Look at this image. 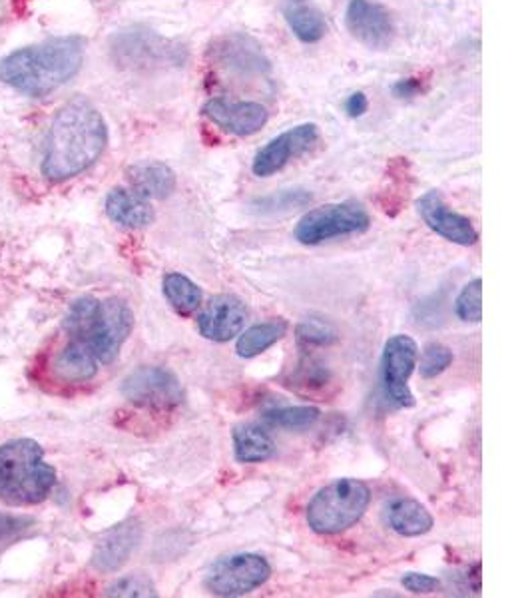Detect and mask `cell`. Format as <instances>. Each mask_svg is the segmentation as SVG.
Here are the masks:
<instances>
[{"instance_id": "1", "label": "cell", "mask_w": 532, "mask_h": 598, "mask_svg": "<svg viewBox=\"0 0 532 598\" xmlns=\"http://www.w3.org/2000/svg\"><path fill=\"white\" fill-rule=\"evenodd\" d=\"M106 144L108 128L98 108L86 98H74L52 120L42 174L52 182L80 176L98 162Z\"/></svg>"}, {"instance_id": "17", "label": "cell", "mask_w": 532, "mask_h": 598, "mask_svg": "<svg viewBox=\"0 0 532 598\" xmlns=\"http://www.w3.org/2000/svg\"><path fill=\"white\" fill-rule=\"evenodd\" d=\"M106 214L108 218L128 230H140L154 222L156 214L148 200L138 196L132 190L114 188L106 198Z\"/></svg>"}, {"instance_id": "22", "label": "cell", "mask_w": 532, "mask_h": 598, "mask_svg": "<svg viewBox=\"0 0 532 598\" xmlns=\"http://www.w3.org/2000/svg\"><path fill=\"white\" fill-rule=\"evenodd\" d=\"M234 453L240 463H264L275 453V443L264 427L244 423L234 429Z\"/></svg>"}, {"instance_id": "20", "label": "cell", "mask_w": 532, "mask_h": 598, "mask_svg": "<svg viewBox=\"0 0 532 598\" xmlns=\"http://www.w3.org/2000/svg\"><path fill=\"white\" fill-rule=\"evenodd\" d=\"M281 12L291 32L305 44L319 42L327 32V22L311 0H283Z\"/></svg>"}, {"instance_id": "8", "label": "cell", "mask_w": 532, "mask_h": 598, "mask_svg": "<svg viewBox=\"0 0 532 598\" xmlns=\"http://www.w3.org/2000/svg\"><path fill=\"white\" fill-rule=\"evenodd\" d=\"M419 349L413 337L393 335L387 339L381 355V381L383 393L389 403L399 409L415 405L409 379L417 367Z\"/></svg>"}, {"instance_id": "34", "label": "cell", "mask_w": 532, "mask_h": 598, "mask_svg": "<svg viewBox=\"0 0 532 598\" xmlns=\"http://www.w3.org/2000/svg\"><path fill=\"white\" fill-rule=\"evenodd\" d=\"M367 108H369V100H367V96H365L363 92H355V94H351V96L347 98V102H345V112H347L351 118H359V116H363V114L367 112Z\"/></svg>"}, {"instance_id": "21", "label": "cell", "mask_w": 532, "mask_h": 598, "mask_svg": "<svg viewBox=\"0 0 532 598\" xmlns=\"http://www.w3.org/2000/svg\"><path fill=\"white\" fill-rule=\"evenodd\" d=\"M100 363L96 357L80 345L68 343L56 353L52 369L56 377L64 383H84L98 373Z\"/></svg>"}, {"instance_id": "13", "label": "cell", "mask_w": 532, "mask_h": 598, "mask_svg": "<svg viewBox=\"0 0 532 598\" xmlns=\"http://www.w3.org/2000/svg\"><path fill=\"white\" fill-rule=\"evenodd\" d=\"M419 214L423 222L441 238L457 244V246H473L479 240V234L475 226L471 224L469 218L453 212L443 196L437 190L427 192L419 202H417Z\"/></svg>"}, {"instance_id": "27", "label": "cell", "mask_w": 532, "mask_h": 598, "mask_svg": "<svg viewBox=\"0 0 532 598\" xmlns=\"http://www.w3.org/2000/svg\"><path fill=\"white\" fill-rule=\"evenodd\" d=\"M297 341L305 349L309 347H327L337 341V331L331 323L323 319H305L297 327Z\"/></svg>"}, {"instance_id": "19", "label": "cell", "mask_w": 532, "mask_h": 598, "mask_svg": "<svg viewBox=\"0 0 532 598\" xmlns=\"http://www.w3.org/2000/svg\"><path fill=\"white\" fill-rule=\"evenodd\" d=\"M387 525L401 537H421L427 535L435 521L433 515L415 499L397 497L385 509Z\"/></svg>"}, {"instance_id": "28", "label": "cell", "mask_w": 532, "mask_h": 598, "mask_svg": "<svg viewBox=\"0 0 532 598\" xmlns=\"http://www.w3.org/2000/svg\"><path fill=\"white\" fill-rule=\"evenodd\" d=\"M453 363V351L443 345V343H429L425 347V351L421 353V377L423 379H433L437 375H441L443 371L449 369V365Z\"/></svg>"}, {"instance_id": "2", "label": "cell", "mask_w": 532, "mask_h": 598, "mask_svg": "<svg viewBox=\"0 0 532 598\" xmlns=\"http://www.w3.org/2000/svg\"><path fill=\"white\" fill-rule=\"evenodd\" d=\"M84 60L80 36L52 38L0 60V80L26 96H46L78 74Z\"/></svg>"}, {"instance_id": "7", "label": "cell", "mask_w": 532, "mask_h": 598, "mask_svg": "<svg viewBox=\"0 0 532 598\" xmlns=\"http://www.w3.org/2000/svg\"><path fill=\"white\" fill-rule=\"evenodd\" d=\"M271 567L262 555L238 553L216 561L206 577V587L216 597H244L264 587Z\"/></svg>"}, {"instance_id": "23", "label": "cell", "mask_w": 532, "mask_h": 598, "mask_svg": "<svg viewBox=\"0 0 532 598\" xmlns=\"http://www.w3.org/2000/svg\"><path fill=\"white\" fill-rule=\"evenodd\" d=\"M287 333V323L283 319H271L258 325H252L246 329L236 345V351L240 357H256L264 353L273 343H277Z\"/></svg>"}, {"instance_id": "14", "label": "cell", "mask_w": 532, "mask_h": 598, "mask_svg": "<svg viewBox=\"0 0 532 598\" xmlns=\"http://www.w3.org/2000/svg\"><path fill=\"white\" fill-rule=\"evenodd\" d=\"M248 321V307L236 296H216L206 303L198 317L200 333L216 343H226L240 335Z\"/></svg>"}, {"instance_id": "25", "label": "cell", "mask_w": 532, "mask_h": 598, "mask_svg": "<svg viewBox=\"0 0 532 598\" xmlns=\"http://www.w3.org/2000/svg\"><path fill=\"white\" fill-rule=\"evenodd\" d=\"M267 423L283 429H305L317 423L319 409L309 405H289V407H273L264 413Z\"/></svg>"}, {"instance_id": "32", "label": "cell", "mask_w": 532, "mask_h": 598, "mask_svg": "<svg viewBox=\"0 0 532 598\" xmlns=\"http://www.w3.org/2000/svg\"><path fill=\"white\" fill-rule=\"evenodd\" d=\"M403 587L413 593V595H429V593H435L439 589V579L435 577H429V575H423V573H407L403 577Z\"/></svg>"}, {"instance_id": "30", "label": "cell", "mask_w": 532, "mask_h": 598, "mask_svg": "<svg viewBox=\"0 0 532 598\" xmlns=\"http://www.w3.org/2000/svg\"><path fill=\"white\" fill-rule=\"evenodd\" d=\"M106 595L108 597H158L154 583L144 575H130L116 581Z\"/></svg>"}, {"instance_id": "29", "label": "cell", "mask_w": 532, "mask_h": 598, "mask_svg": "<svg viewBox=\"0 0 532 598\" xmlns=\"http://www.w3.org/2000/svg\"><path fill=\"white\" fill-rule=\"evenodd\" d=\"M311 194L305 190H281L277 194H271L267 198L258 200L256 208H260L262 214H275V212H289L291 208H299L309 204Z\"/></svg>"}, {"instance_id": "33", "label": "cell", "mask_w": 532, "mask_h": 598, "mask_svg": "<svg viewBox=\"0 0 532 598\" xmlns=\"http://www.w3.org/2000/svg\"><path fill=\"white\" fill-rule=\"evenodd\" d=\"M423 90V84L419 78H403L393 86V94L397 98H415Z\"/></svg>"}, {"instance_id": "24", "label": "cell", "mask_w": 532, "mask_h": 598, "mask_svg": "<svg viewBox=\"0 0 532 598\" xmlns=\"http://www.w3.org/2000/svg\"><path fill=\"white\" fill-rule=\"evenodd\" d=\"M164 296L176 313L188 317L202 305V290L182 274H168L162 282Z\"/></svg>"}, {"instance_id": "15", "label": "cell", "mask_w": 532, "mask_h": 598, "mask_svg": "<svg viewBox=\"0 0 532 598\" xmlns=\"http://www.w3.org/2000/svg\"><path fill=\"white\" fill-rule=\"evenodd\" d=\"M204 116L224 132L240 138L258 134L269 118L266 106L258 102H230L224 98L208 100L204 106Z\"/></svg>"}, {"instance_id": "31", "label": "cell", "mask_w": 532, "mask_h": 598, "mask_svg": "<svg viewBox=\"0 0 532 598\" xmlns=\"http://www.w3.org/2000/svg\"><path fill=\"white\" fill-rule=\"evenodd\" d=\"M295 385H303V387H309V389H319L323 385H327L329 381V373L327 369L311 359V357H305L299 365H297V375H295Z\"/></svg>"}, {"instance_id": "16", "label": "cell", "mask_w": 532, "mask_h": 598, "mask_svg": "<svg viewBox=\"0 0 532 598\" xmlns=\"http://www.w3.org/2000/svg\"><path fill=\"white\" fill-rule=\"evenodd\" d=\"M142 537V531L136 523H124L108 531L94 551L92 565L102 573L118 571L134 553Z\"/></svg>"}, {"instance_id": "12", "label": "cell", "mask_w": 532, "mask_h": 598, "mask_svg": "<svg viewBox=\"0 0 532 598\" xmlns=\"http://www.w3.org/2000/svg\"><path fill=\"white\" fill-rule=\"evenodd\" d=\"M212 54L222 68L242 76H264L271 70L260 42L248 34L234 32L220 36L212 46Z\"/></svg>"}, {"instance_id": "5", "label": "cell", "mask_w": 532, "mask_h": 598, "mask_svg": "<svg viewBox=\"0 0 532 598\" xmlns=\"http://www.w3.org/2000/svg\"><path fill=\"white\" fill-rule=\"evenodd\" d=\"M371 501L359 479H337L319 489L307 505V525L317 535H339L361 521Z\"/></svg>"}, {"instance_id": "6", "label": "cell", "mask_w": 532, "mask_h": 598, "mask_svg": "<svg viewBox=\"0 0 532 598\" xmlns=\"http://www.w3.org/2000/svg\"><path fill=\"white\" fill-rule=\"evenodd\" d=\"M371 224L359 202H339L309 210L295 228V240L303 246H317L333 238L363 234Z\"/></svg>"}, {"instance_id": "9", "label": "cell", "mask_w": 532, "mask_h": 598, "mask_svg": "<svg viewBox=\"0 0 532 598\" xmlns=\"http://www.w3.org/2000/svg\"><path fill=\"white\" fill-rule=\"evenodd\" d=\"M122 395L146 409H172L184 399L178 377L162 367H138L122 383Z\"/></svg>"}, {"instance_id": "4", "label": "cell", "mask_w": 532, "mask_h": 598, "mask_svg": "<svg viewBox=\"0 0 532 598\" xmlns=\"http://www.w3.org/2000/svg\"><path fill=\"white\" fill-rule=\"evenodd\" d=\"M56 471L44 461V449L32 439L0 445V501L12 507H32L48 499Z\"/></svg>"}, {"instance_id": "3", "label": "cell", "mask_w": 532, "mask_h": 598, "mask_svg": "<svg viewBox=\"0 0 532 598\" xmlns=\"http://www.w3.org/2000/svg\"><path fill=\"white\" fill-rule=\"evenodd\" d=\"M132 327L134 313L126 301L118 298H78L62 321L68 343L90 351L100 365H108L118 357Z\"/></svg>"}, {"instance_id": "11", "label": "cell", "mask_w": 532, "mask_h": 598, "mask_svg": "<svg viewBox=\"0 0 532 598\" xmlns=\"http://www.w3.org/2000/svg\"><path fill=\"white\" fill-rule=\"evenodd\" d=\"M345 26L357 42L373 50L387 48L395 36L391 12L373 0H351L345 10Z\"/></svg>"}, {"instance_id": "10", "label": "cell", "mask_w": 532, "mask_h": 598, "mask_svg": "<svg viewBox=\"0 0 532 598\" xmlns=\"http://www.w3.org/2000/svg\"><path fill=\"white\" fill-rule=\"evenodd\" d=\"M319 140L315 124H299L269 140L256 154L252 170L258 178H269L283 170L291 160L303 156Z\"/></svg>"}, {"instance_id": "26", "label": "cell", "mask_w": 532, "mask_h": 598, "mask_svg": "<svg viewBox=\"0 0 532 598\" xmlns=\"http://www.w3.org/2000/svg\"><path fill=\"white\" fill-rule=\"evenodd\" d=\"M455 311L459 319L467 323H479L483 319V280L477 278L469 282L455 303Z\"/></svg>"}, {"instance_id": "18", "label": "cell", "mask_w": 532, "mask_h": 598, "mask_svg": "<svg viewBox=\"0 0 532 598\" xmlns=\"http://www.w3.org/2000/svg\"><path fill=\"white\" fill-rule=\"evenodd\" d=\"M132 192L144 200H164L176 190V174L162 162H142L128 170Z\"/></svg>"}]
</instances>
